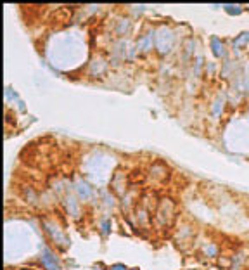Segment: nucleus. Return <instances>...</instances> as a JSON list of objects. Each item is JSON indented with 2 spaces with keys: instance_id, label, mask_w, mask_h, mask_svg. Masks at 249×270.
<instances>
[{
  "instance_id": "7",
  "label": "nucleus",
  "mask_w": 249,
  "mask_h": 270,
  "mask_svg": "<svg viewBox=\"0 0 249 270\" xmlns=\"http://www.w3.org/2000/svg\"><path fill=\"white\" fill-rule=\"evenodd\" d=\"M227 97L225 95H217L213 100H211V104H209V116L213 118V120H218L222 115H223V111H225V106H227Z\"/></svg>"
},
{
  "instance_id": "12",
  "label": "nucleus",
  "mask_w": 249,
  "mask_h": 270,
  "mask_svg": "<svg viewBox=\"0 0 249 270\" xmlns=\"http://www.w3.org/2000/svg\"><path fill=\"white\" fill-rule=\"evenodd\" d=\"M247 45H249V31L239 33V35L232 40V50H234L235 54H237L239 50H242L244 47H247Z\"/></svg>"
},
{
  "instance_id": "13",
  "label": "nucleus",
  "mask_w": 249,
  "mask_h": 270,
  "mask_svg": "<svg viewBox=\"0 0 249 270\" xmlns=\"http://www.w3.org/2000/svg\"><path fill=\"white\" fill-rule=\"evenodd\" d=\"M105 61L102 57H97V59H94V61L90 62V73H94V75H100L102 71L105 70Z\"/></svg>"
},
{
  "instance_id": "17",
  "label": "nucleus",
  "mask_w": 249,
  "mask_h": 270,
  "mask_svg": "<svg viewBox=\"0 0 249 270\" xmlns=\"http://www.w3.org/2000/svg\"><path fill=\"white\" fill-rule=\"evenodd\" d=\"M109 229H111V220H104L102 222V232L104 234H108Z\"/></svg>"
},
{
  "instance_id": "6",
  "label": "nucleus",
  "mask_w": 249,
  "mask_h": 270,
  "mask_svg": "<svg viewBox=\"0 0 249 270\" xmlns=\"http://www.w3.org/2000/svg\"><path fill=\"white\" fill-rule=\"evenodd\" d=\"M75 194H77V197L80 201H88L94 197V189H92V185L88 182L80 179L75 182Z\"/></svg>"
},
{
  "instance_id": "19",
  "label": "nucleus",
  "mask_w": 249,
  "mask_h": 270,
  "mask_svg": "<svg viewBox=\"0 0 249 270\" xmlns=\"http://www.w3.org/2000/svg\"><path fill=\"white\" fill-rule=\"evenodd\" d=\"M247 116H249V106H247Z\"/></svg>"
},
{
  "instance_id": "3",
  "label": "nucleus",
  "mask_w": 249,
  "mask_h": 270,
  "mask_svg": "<svg viewBox=\"0 0 249 270\" xmlns=\"http://www.w3.org/2000/svg\"><path fill=\"white\" fill-rule=\"evenodd\" d=\"M232 88L239 90L240 94H249V61L244 62L240 66V70L237 71V75L234 77V83H232Z\"/></svg>"
},
{
  "instance_id": "14",
  "label": "nucleus",
  "mask_w": 249,
  "mask_h": 270,
  "mask_svg": "<svg viewBox=\"0 0 249 270\" xmlns=\"http://www.w3.org/2000/svg\"><path fill=\"white\" fill-rule=\"evenodd\" d=\"M223 11L227 12V14L230 16H239L240 12H242V6H234V4H225V6H222Z\"/></svg>"
},
{
  "instance_id": "4",
  "label": "nucleus",
  "mask_w": 249,
  "mask_h": 270,
  "mask_svg": "<svg viewBox=\"0 0 249 270\" xmlns=\"http://www.w3.org/2000/svg\"><path fill=\"white\" fill-rule=\"evenodd\" d=\"M39 260H40L42 267H44L45 270H62L61 263H59V260H57V256L54 255V251L49 250V248H42Z\"/></svg>"
},
{
  "instance_id": "10",
  "label": "nucleus",
  "mask_w": 249,
  "mask_h": 270,
  "mask_svg": "<svg viewBox=\"0 0 249 270\" xmlns=\"http://www.w3.org/2000/svg\"><path fill=\"white\" fill-rule=\"evenodd\" d=\"M154 47V31L151 33H144V35L138 39L137 42V50L138 52H147Z\"/></svg>"
},
{
  "instance_id": "15",
  "label": "nucleus",
  "mask_w": 249,
  "mask_h": 270,
  "mask_svg": "<svg viewBox=\"0 0 249 270\" xmlns=\"http://www.w3.org/2000/svg\"><path fill=\"white\" fill-rule=\"evenodd\" d=\"M202 251H204V255H208L209 258H213V256L218 255V246L215 243H208V244H204Z\"/></svg>"
},
{
  "instance_id": "2",
  "label": "nucleus",
  "mask_w": 249,
  "mask_h": 270,
  "mask_svg": "<svg viewBox=\"0 0 249 270\" xmlns=\"http://www.w3.org/2000/svg\"><path fill=\"white\" fill-rule=\"evenodd\" d=\"M175 45V35L170 28L161 26L158 31H154V47L159 54H170Z\"/></svg>"
},
{
  "instance_id": "16",
  "label": "nucleus",
  "mask_w": 249,
  "mask_h": 270,
  "mask_svg": "<svg viewBox=\"0 0 249 270\" xmlns=\"http://www.w3.org/2000/svg\"><path fill=\"white\" fill-rule=\"evenodd\" d=\"M118 35H126L130 31V21L128 19H121L120 21V26H118Z\"/></svg>"
},
{
  "instance_id": "11",
  "label": "nucleus",
  "mask_w": 249,
  "mask_h": 270,
  "mask_svg": "<svg viewBox=\"0 0 249 270\" xmlns=\"http://www.w3.org/2000/svg\"><path fill=\"white\" fill-rule=\"evenodd\" d=\"M66 208H67V213H69L73 218L80 217V201H78L77 196H73V194H67V196H66Z\"/></svg>"
},
{
  "instance_id": "8",
  "label": "nucleus",
  "mask_w": 249,
  "mask_h": 270,
  "mask_svg": "<svg viewBox=\"0 0 249 270\" xmlns=\"http://www.w3.org/2000/svg\"><path fill=\"white\" fill-rule=\"evenodd\" d=\"M209 47H211L213 56L217 59H227V45L222 39H218V37H211Z\"/></svg>"
},
{
  "instance_id": "1",
  "label": "nucleus",
  "mask_w": 249,
  "mask_h": 270,
  "mask_svg": "<svg viewBox=\"0 0 249 270\" xmlns=\"http://www.w3.org/2000/svg\"><path fill=\"white\" fill-rule=\"evenodd\" d=\"M154 222L158 227H171L176 217V205L171 197H163L158 201V206L154 210Z\"/></svg>"
},
{
  "instance_id": "18",
  "label": "nucleus",
  "mask_w": 249,
  "mask_h": 270,
  "mask_svg": "<svg viewBox=\"0 0 249 270\" xmlns=\"http://www.w3.org/2000/svg\"><path fill=\"white\" fill-rule=\"evenodd\" d=\"M111 270H126L125 265H113Z\"/></svg>"
},
{
  "instance_id": "5",
  "label": "nucleus",
  "mask_w": 249,
  "mask_h": 270,
  "mask_svg": "<svg viewBox=\"0 0 249 270\" xmlns=\"http://www.w3.org/2000/svg\"><path fill=\"white\" fill-rule=\"evenodd\" d=\"M44 225H45L47 234L50 235V239H52L57 246H62V248L67 246V238H66L64 232H62V229H59L57 225H54V223H50V222H45Z\"/></svg>"
},
{
  "instance_id": "9",
  "label": "nucleus",
  "mask_w": 249,
  "mask_h": 270,
  "mask_svg": "<svg viewBox=\"0 0 249 270\" xmlns=\"http://www.w3.org/2000/svg\"><path fill=\"white\" fill-rule=\"evenodd\" d=\"M149 177L153 179V182L156 184H163L164 180L168 179V170H166V166L161 163H154L153 166H151V170H149Z\"/></svg>"
}]
</instances>
